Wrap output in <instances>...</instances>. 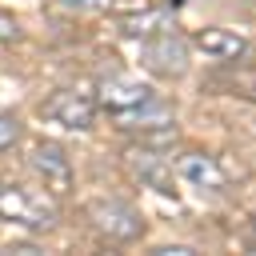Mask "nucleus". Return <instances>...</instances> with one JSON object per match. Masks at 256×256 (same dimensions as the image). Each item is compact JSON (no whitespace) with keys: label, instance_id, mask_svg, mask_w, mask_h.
<instances>
[{"label":"nucleus","instance_id":"obj_1","mask_svg":"<svg viewBox=\"0 0 256 256\" xmlns=\"http://www.w3.org/2000/svg\"><path fill=\"white\" fill-rule=\"evenodd\" d=\"M0 220L28 228V232H52L60 212L48 196H40L24 184H0Z\"/></svg>","mask_w":256,"mask_h":256},{"label":"nucleus","instance_id":"obj_2","mask_svg":"<svg viewBox=\"0 0 256 256\" xmlns=\"http://www.w3.org/2000/svg\"><path fill=\"white\" fill-rule=\"evenodd\" d=\"M88 220H92V228H96L104 240H112V244H132V240H140V236L148 232L144 212H140L136 204H128V200H96V204L88 208Z\"/></svg>","mask_w":256,"mask_h":256},{"label":"nucleus","instance_id":"obj_3","mask_svg":"<svg viewBox=\"0 0 256 256\" xmlns=\"http://www.w3.org/2000/svg\"><path fill=\"white\" fill-rule=\"evenodd\" d=\"M124 168L132 172L136 184L152 188V192H164V196H176V172L172 164L164 160L160 148H148V144H132L124 152Z\"/></svg>","mask_w":256,"mask_h":256},{"label":"nucleus","instance_id":"obj_4","mask_svg":"<svg viewBox=\"0 0 256 256\" xmlns=\"http://www.w3.org/2000/svg\"><path fill=\"white\" fill-rule=\"evenodd\" d=\"M188 56H192V48H188V40L176 36V32H156V36H148V44H144V64H148V72H156L160 80H180V76L188 72Z\"/></svg>","mask_w":256,"mask_h":256},{"label":"nucleus","instance_id":"obj_5","mask_svg":"<svg viewBox=\"0 0 256 256\" xmlns=\"http://www.w3.org/2000/svg\"><path fill=\"white\" fill-rule=\"evenodd\" d=\"M28 164H32V172L40 176V184H44L52 196H68V192H72V160H68L64 144H56V140H36Z\"/></svg>","mask_w":256,"mask_h":256},{"label":"nucleus","instance_id":"obj_6","mask_svg":"<svg viewBox=\"0 0 256 256\" xmlns=\"http://www.w3.org/2000/svg\"><path fill=\"white\" fill-rule=\"evenodd\" d=\"M40 116L52 120V124H64V128L84 132V128H92V120H96V100L84 96V92H76V88H56V92L40 104Z\"/></svg>","mask_w":256,"mask_h":256},{"label":"nucleus","instance_id":"obj_7","mask_svg":"<svg viewBox=\"0 0 256 256\" xmlns=\"http://www.w3.org/2000/svg\"><path fill=\"white\" fill-rule=\"evenodd\" d=\"M172 172H176L188 188L208 192V196H224V192L232 188L228 172H224L212 156H204V152H180V156L172 160Z\"/></svg>","mask_w":256,"mask_h":256},{"label":"nucleus","instance_id":"obj_8","mask_svg":"<svg viewBox=\"0 0 256 256\" xmlns=\"http://www.w3.org/2000/svg\"><path fill=\"white\" fill-rule=\"evenodd\" d=\"M148 96H152L148 84L128 80V76H108V80H100V88H96V108H104L108 116H120V112L136 108L140 100H148Z\"/></svg>","mask_w":256,"mask_h":256},{"label":"nucleus","instance_id":"obj_9","mask_svg":"<svg viewBox=\"0 0 256 256\" xmlns=\"http://www.w3.org/2000/svg\"><path fill=\"white\" fill-rule=\"evenodd\" d=\"M196 48H200V52H208L212 60H240V56L248 52V40H244L240 32H232V28L208 24V28H200V32H196Z\"/></svg>","mask_w":256,"mask_h":256},{"label":"nucleus","instance_id":"obj_10","mask_svg":"<svg viewBox=\"0 0 256 256\" xmlns=\"http://www.w3.org/2000/svg\"><path fill=\"white\" fill-rule=\"evenodd\" d=\"M132 8H136L140 16H148V20H156V16H160V12L152 8V0H132ZM140 32H144V28H140V20H132V16H128V20H124V36H140Z\"/></svg>","mask_w":256,"mask_h":256},{"label":"nucleus","instance_id":"obj_11","mask_svg":"<svg viewBox=\"0 0 256 256\" xmlns=\"http://www.w3.org/2000/svg\"><path fill=\"white\" fill-rule=\"evenodd\" d=\"M20 132H24V128H20V120H16V116H8V112H0V152H4V148H12V144L20 140Z\"/></svg>","mask_w":256,"mask_h":256},{"label":"nucleus","instance_id":"obj_12","mask_svg":"<svg viewBox=\"0 0 256 256\" xmlns=\"http://www.w3.org/2000/svg\"><path fill=\"white\" fill-rule=\"evenodd\" d=\"M52 4H60L68 12H104L112 0H52Z\"/></svg>","mask_w":256,"mask_h":256},{"label":"nucleus","instance_id":"obj_13","mask_svg":"<svg viewBox=\"0 0 256 256\" xmlns=\"http://www.w3.org/2000/svg\"><path fill=\"white\" fill-rule=\"evenodd\" d=\"M12 40H20V24L8 12H0V44H12Z\"/></svg>","mask_w":256,"mask_h":256},{"label":"nucleus","instance_id":"obj_14","mask_svg":"<svg viewBox=\"0 0 256 256\" xmlns=\"http://www.w3.org/2000/svg\"><path fill=\"white\" fill-rule=\"evenodd\" d=\"M156 252H168V256H188V252H196V248H188V244H164V248H156Z\"/></svg>","mask_w":256,"mask_h":256},{"label":"nucleus","instance_id":"obj_15","mask_svg":"<svg viewBox=\"0 0 256 256\" xmlns=\"http://www.w3.org/2000/svg\"><path fill=\"white\" fill-rule=\"evenodd\" d=\"M252 236H256V220H252Z\"/></svg>","mask_w":256,"mask_h":256}]
</instances>
